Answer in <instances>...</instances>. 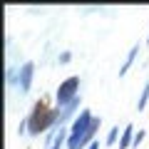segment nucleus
Here are the masks:
<instances>
[{
	"mask_svg": "<svg viewBox=\"0 0 149 149\" xmlns=\"http://www.w3.org/2000/svg\"><path fill=\"white\" fill-rule=\"evenodd\" d=\"M50 122H52V114H50L42 104H37V107H35V114L30 117V132H35V134L42 132Z\"/></svg>",
	"mask_w": 149,
	"mask_h": 149,
	"instance_id": "nucleus-1",
	"label": "nucleus"
},
{
	"mask_svg": "<svg viewBox=\"0 0 149 149\" xmlns=\"http://www.w3.org/2000/svg\"><path fill=\"white\" fill-rule=\"evenodd\" d=\"M77 87H80V80H77V77L65 80L62 85H60V90H57V102H60V104H65L67 100H72L74 92H77Z\"/></svg>",
	"mask_w": 149,
	"mask_h": 149,
	"instance_id": "nucleus-2",
	"label": "nucleus"
},
{
	"mask_svg": "<svg viewBox=\"0 0 149 149\" xmlns=\"http://www.w3.org/2000/svg\"><path fill=\"white\" fill-rule=\"evenodd\" d=\"M30 80H32V62H27V65H22V70H20V90L22 92L30 90Z\"/></svg>",
	"mask_w": 149,
	"mask_h": 149,
	"instance_id": "nucleus-3",
	"label": "nucleus"
},
{
	"mask_svg": "<svg viewBox=\"0 0 149 149\" xmlns=\"http://www.w3.org/2000/svg\"><path fill=\"white\" fill-rule=\"evenodd\" d=\"M62 139H65V132L60 129V132H57V134H52V139H50V149H60Z\"/></svg>",
	"mask_w": 149,
	"mask_h": 149,
	"instance_id": "nucleus-4",
	"label": "nucleus"
},
{
	"mask_svg": "<svg viewBox=\"0 0 149 149\" xmlns=\"http://www.w3.org/2000/svg\"><path fill=\"white\" fill-rule=\"evenodd\" d=\"M129 139H132V127H127V129H124V137H122V142H119V149H127Z\"/></svg>",
	"mask_w": 149,
	"mask_h": 149,
	"instance_id": "nucleus-5",
	"label": "nucleus"
},
{
	"mask_svg": "<svg viewBox=\"0 0 149 149\" xmlns=\"http://www.w3.org/2000/svg\"><path fill=\"white\" fill-rule=\"evenodd\" d=\"M147 97H149V85L144 87V92H142V100H139V109L144 107V102H147Z\"/></svg>",
	"mask_w": 149,
	"mask_h": 149,
	"instance_id": "nucleus-6",
	"label": "nucleus"
},
{
	"mask_svg": "<svg viewBox=\"0 0 149 149\" xmlns=\"http://www.w3.org/2000/svg\"><path fill=\"white\" fill-rule=\"evenodd\" d=\"M114 139H117V129H112L109 137H107V144H114Z\"/></svg>",
	"mask_w": 149,
	"mask_h": 149,
	"instance_id": "nucleus-7",
	"label": "nucleus"
},
{
	"mask_svg": "<svg viewBox=\"0 0 149 149\" xmlns=\"http://www.w3.org/2000/svg\"><path fill=\"white\" fill-rule=\"evenodd\" d=\"M90 149H100V144H90Z\"/></svg>",
	"mask_w": 149,
	"mask_h": 149,
	"instance_id": "nucleus-8",
	"label": "nucleus"
}]
</instances>
